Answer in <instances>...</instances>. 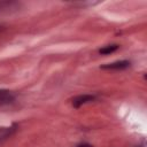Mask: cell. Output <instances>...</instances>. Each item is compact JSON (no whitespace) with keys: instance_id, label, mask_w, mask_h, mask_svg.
<instances>
[{"instance_id":"1","label":"cell","mask_w":147,"mask_h":147,"mask_svg":"<svg viewBox=\"0 0 147 147\" xmlns=\"http://www.w3.org/2000/svg\"><path fill=\"white\" fill-rule=\"evenodd\" d=\"M21 7H22V3L18 1H13V0L0 1V15L15 13V11L20 10Z\"/></svg>"},{"instance_id":"2","label":"cell","mask_w":147,"mask_h":147,"mask_svg":"<svg viewBox=\"0 0 147 147\" xmlns=\"http://www.w3.org/2000/svg\"><path fill=\"white\" fill-rule=\"evenodd\" d=\"M131 65V62L129 60H119V61H115L111 63H107L101 65V69L105 70H125Z\"/></svg>"},{"instance_id":"3","label":"cell","mask_w":147,"mask_h":147,"mask_svg":"<svg viewBox=\"0 0 147 147\" xmlns=\"http://www.w3.org/2000/svg\"><path fill=\"white\" fill-rule=\"evenodd\" d=\"M96 99V94H82V95H77L71 100V103L75 108H79L80 106L88 103L91 101H94Z\"/></svg>"},{"instance_id":"4","label":"cell","mask_w":147,"mask_h":147,"mask_svg":"<svg viewBox=\"0 0 147 147\" xmlns=\"http://www.w3.org/2000/svg\"><path fill=\"white\" fill-rule=\"evenodd\" d=\"M15 99H16V95L14 92L6 88H0V106L10 105L15 101Z\"/></svg>"},{"instance_id":"5","label":"cell","mask_w":147,"mask_h":147,"mask_svg":"<svg viewBox=\"0 0 147 147\" xmlns=\"http://www.w3.org/2000/svg\"><path fill=\"white\" fill-rule=\"evenodd\" d=\"M17 130V125L16 124H13L10 126H2L0 127V142L8 139L9 137H11Z\"/></svg>"},{"instance_id":"6","label":"cell","mask_w":147,"mask_h":147,"mask_svg":"<svg viewBox=\"0 0 147 147\" xmlns=\"http://www.w3.org/2000/svg\"><path fill=\"white\" fill-rule=\"evenodd\" d=\"M118 45L117 44H111V45H107V46H103L102 48L99 49V53L102 54V55H109L114 52H116L118 49Z\"/></svg>"},{"instance_id":"7","label":"cell","mask_w":147,"mask_h":147,"mask_svg":"<svg viewBox=\"0 0 147 147\" xmlns=\"http://www.w3.org/2000/svg\"><path fill=\"white\" fill-rule=\"evenodd\" d=\"M76 147H93L91 144H88V142H80V144H78Z\"/></svg>"},{"instance_id":"8","label":"cell","mask_w":147,"mask_h":147,"mask_svg":"<svg viewBox=\"0 0 147 147\" xmlns=\"http://www.w3.org/2000/svg\"><path fill=\"white\" fill-rule=\"evenodd\" d=\"M5 29H6V26H5L3 24H0V33H1V32H3V31H5Z\"/></svg>"}]
</instances>
